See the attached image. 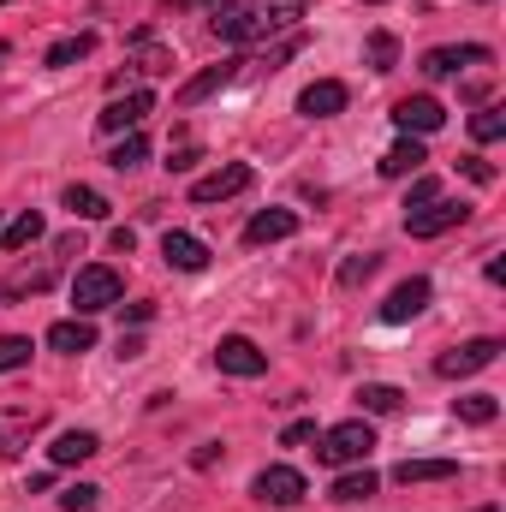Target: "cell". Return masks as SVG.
Masks as SVG:
<instances>
[{
	"mask_svg": "<svg viewBox=\"0 0 506 512\" xmlns=\"http://www.w3.org/2000/svg\"><path fill=\"white\" fill-rule=\"evenodd\" d=\"M310 6L304 0H239V6H215V36L245 48V42H268L280 30H292Z\"/></svg>",
	"mask_w": 506,
	"mask_h": 512,
	"instance_id": "6da1fadb",
	"label": "cell"
},
{
	"mask_svg": "<svg viewBox=\"0 0 506 512\" xmlns=\"http://www.w3.org/2000/svg\"><path fill=\"white\" fill-rule=\"evenodd\" d=\"M370 447H376V429H370L364 417H352V423H334V429L316 441V459L340 471V465H364V459H370Z\"/></svg>",
	"mask_w": 506,
	"mask_h": 512,
	"instance_id": "7a4b0ae2",
	"label": "cell"
},
{
	"mask_svg": "<svg viewBox=\"0 0 506 512\" xmlns=\"http://www.w3.org/2000/svg\"><path fill=\"white\" fill-rule=\"evenodd\" d=\"M120 292H126V280H120L108 262H90V268H78V280H72V310H78V316H102L108 304H120Z\"/></svg>",
	"mask_w": 506,
	"mask_h": 512,
	"instance_id": "3957f363",
	"label": "cell"
},
{
	"mask_svg": "<svg viewBox=\"0 0 506 512\" xmlns=\"http://www.w3.org/2000/svg\"><path fill=\"white\" fill-rule=\"evenodd\" d=\"M465 221H471V203H453V197H435L423 209H405V233L411 239H441V233H453Z\"/></svg>",
	"mask_w": 506,
	"mask_h": 512,
	"instance_id": "277c9868",
	"label": "cell"
},
{
	"mask_svg": "<svg viewBox=\"0 0 506 512\" xmlns=\"http://www.w3.org/2000/svg\"><path fill=\"white\" fill-rule=\"evenodd\" d=\"M501 352H506V346L495 340V334H483V340H465V346H453V352H441V358H435V376H447V382H459V376H477V370H489Z\"/></svg>",
	"mask_w": 506,
	"mask_h": 512,
	"instance_id": "5b68a950",
	"label": "cell"
},
{
	"mask_svg": "<svg viewBox=\"0 0 506 512\" xmlns=\"http://www.w3.org/2000/svg\"><path fill=\"white\" fill-rule=\"evenodd\" d=\"M215 364H221V376L251 382V376L268 370V352H262L256 340H245V334H221V340H215Z\"/></svg>",
	"mask_w": 506,
	"mask_h": 512,
	"instance_id": "8992f818",
	"label": "cell"
},
{
	"mask_svg": "<svg viewBox=\"0 0 506 512\" xmlns=\"http://www.w3.org/2000/svg\"><path fill=\"white\" fill-rule=\"evenodd\" d=\"M304 471H292V465H268V471H256V483H251V495L256 501H268V507H298L304 501Z\"/></svg>",
	"mask_w": 506,
	"mask_h": 512,
	"instance_id": "52a82bcc",
	"label": "cell"
},
{
	"mask_svg": "<svg viewBox=\"0 0 506 512\" xmlns=\"http://www.w3.org/2000/svg\"><path fill=\"white\" fill-rule=\"evenodd\" d=\"M429 298H435V286L423 280V274H411V280H399L393 292H387V304H381V322H417L423 310H429Z\"/></svg>",
	"mask_w": 506,
	"mask_h": 512,
	"instance_id": "ba28073f",
	"label": "cell"
},
{
	"mask_svg": "<svg viewBox=\"0 0 506 512\" xmlns=\"http://www.w3.org/2000/svg\"><path fill=\"white\" fill-rule=\"evenodd\" d=\"M251 167L245 161H227V167H215V173H203L197 185H191V203H227V197H239V191H251Z\"/></svg>",
	"mask_w": 506,
	"mask_h": 512,
	"instance_id": "9c48e42d",
	"label": "cell"
},
{
	"mask_svg": "<svg viewBox=\"0 0 506 512\" xmlns=\"http://www.w3.org/2000/svg\"><path fill=\"white\" fill-rule=\"evenodd\" d=\"M393 126L405 131V137H423V131L447 126V108H441L435 96H399V102H393Z\"/></svg>",
	"mask_w": 506,
	"mask_h": 512,
	"instance_id": "30bf717a",
	"label": "cell"
},
{
	"mask_svg": "<svg viewBox=\"0 0 506 512\" xmlns=\"http://www.w3.org/2000/svg\"><path fill=\"white\" fill-rule=\"evenodd\" d=\"M143 114H155V96H149V90H131V96H114V102L96 114V126L114 131V137H126V131L143 126Z\"/></svg>",
	"mask_w": 506,
	"mask_h": 512,
	"instance_id": "8fae6325",
	"label": "cell"
},
{
	"mask_svg": "<svg viewBox=\"0 0 506 512\" xmlns=\"http://www.w3.org/2000/svg\"><path fill=\"white\" fill-rule=\"evenodd\" d=\"M495 60V48H483V42H459V48H429L423 54V78H453L459 66H489Z\"/></svg>",
	"mask_w": 506,
	"mask_h": 512,
	"instance_id": "7c38bea8",
	"label": "cell"
},
{
	"mask_svg": "<svg viewBox=\"0 0 506 512\" xmlns=\"http://www.w3.org/2000/svg\"><path fill=\"white\" fill-rule=\"evenodd\" d=\"M346 102H352V90H346L340 78H316V84L298 96V114H304V120H334V114H346Z\"/></svg>",
	"mask_w": 506,
	"mask_h": 512,
	"instance_id": "4fadbf2b",
	"label": "cell"
},
{
	"mask_svg": "<svg viewBox=\"0 0 506 512\" xmlns=\"http://www.w3.org/2000/svg\"><path fill=\"white\" fill-rule=\"evenodd\" d=\"M245 60H221V66H203L191 84H179V96H173V108H197V102H209L221 84H233V72H239Z\"/></svg>",
	"mask_w": 506,
	"mask_h": 512,
	"instance_id": "5bb4252c",
	"label": "cell"
},
{
	"mask_svg": "<svg viewBox=\"0 0 506 512\" xmlns=\"http://www.w3.org/2000/svg\"><path fill=\"white\" fill-rule=\"evenodd\" d=\"M96 453H102V435H96V429H60L54 447H48L54 465H84V459H96Z\"/></svg>",
	"mask_w": 506,
	"mask_h": 512,
	"instance_id": "9a60e30c",
	"label": "cell"
},
{
	"mask_svg": "<svg viewBox=\"0 0 506 512\" xmlns=\"http://www.w3.org/2000/svg\"><path fill=\"white\" fill-rule=\"evenodd\" d=\"M161 256H167V268H179V274L209 268V245H203L197 233H167V239H161Z\"/></svg>",
	"mask_w": 506,
	"mask_h": 512,
	"instance_id": "2e32d148",
	"label": "cell"
},
{
	"mask_svg": "<svg viewBox=\"0 0 506 512\" xmlns=\"http://www.w3.org/2000/svg\"><path fill=\"white\" fill-rule=\"evenodd\" d=\"M48 346H54V352H66V358H78V352H96V322H90V316L54 322V328H48Z\"/></svg>",
	"mask_w": 506,
	"mask_h": 512,
	"instance_id": "e0dca14e",
	"label": "cell"
},
{
	"mask_svg": "<svg viewBox=\"0 0 506 512\" xmlns=\"http://www.w3.org/2000/svg\"><path fill=\"white\" fill-rule=\"evenodd\" d=\"M298 233V215L292 209H262L251 215V227H245V245H274V239H292Z\"/></svg>",
	"mask_w": 506,
	"mask_h": 512,
	"instance_id": "ac0fdd59",
	"label": "cell"
},
{
	"mask_svg": "<svg viewBox=\"0 0 506 512\" xmlns=\"http://www.w3.org/2000/svg\"><path fill=\"white\" fill-rule=\"evenodd\" d=\"M423 161H429V149H423L417 137H399V143L381 155V179H411V173H423Z\"/></svg>",
	"mask_w": 506,
	"mask_h": 512,
	"instance_id": "d6986e66",
	"label": "cell"
},
{
	"mask_svg": "<svg viewBox=\"0 0 506 512\" xmlns=\"http://www.w3.org/2000/svg\"><path fill=\"white\" fill-rule=\"evenodd\" d=\"M447 477H459V459H399L393 465V483H447Z\"/></svg>",
	"mask_w": 506,
	"mask_h": 512,
	"instance_id": "ffe728a7",
	"label": "cell"
},
{
	"mask_svg": "<svg viewBox=\"0 0 506 512\" xmlns=\"http://www.w3.org/2000/svg\"><path fill=\"white\" fill-rule=\"evenodd\" d=\"M90 54H96V30H78V36H66V42L48 48V66L66 72V66H78V60H90Z\"/></svg>",
	"mask_w": 506,
	"mask_h": 512,
	"instance_id": "44dd1931",
	"label": "cell"
},
{
	"mask_svg": "<svg viewBox=\"0 0 506 512\" xmlns=\"http://www.w3.org/2000/svg\"><path fill=\"white\" fill-rule=\"evenodd\" d=\"M36 239H42V215H36V209H24V215H18V221H12V227L0 233V251L18 256V251H30Z\"/></svg>",
	"mask_w": 506,
	"mask_h": 512,
	"instance_id": "7402d4cb",
	"label": "cell"
},
{
	"mask_svg": "<svg viewBox=\"0 0 506 512\" xmlns=\"http://www.w3.org/2000/svg\"><path fill=\"white\" fill-rule=\"evenodd\" d=\"M358 405H364L370 417H393V411L405 405V393H399L393 382H364L358 387Z\"/></svg>",
	"mask_w": 506,
	"mask_h": 512,
	"instance_id": "603a6c76",
	"label": "cell"
},
{
	"mask_svg": "<svg viewBox=\"0 0 506 512\" xmlns=\"http://www.w3.org/2000/svg\"><path fill=\"white\" fill-rule=\"evenodd\" d=\"M78 221H108V197L102 191H90V185H66V197H60Z\"/></svg>",
	"mask_w": 506,
	"mask_h": 512,
	"instance_id": "cb8c5ba5",
	"label": "cell"
},
{
	"mask_svg": "<svg viewBox=\"0 0 506 512\" xmlns=\"http://www.w3.org/2000/svg\"><path fill=\"white\" fill-rule=\"evenodd\" d=\"M381 489V477L376 471H370V465H364V471H346V477H340V483H334V489H328V495H334V501H346V507H352V501H370V495H376Z\"/></svg>",
	"mask_w": 506,
	"mask_h": 512,
	"instance_id": "d4e9b609",
	"label": "cell"
},
{
	"mask_svg": "<svg viewBox=\"0 0 506 512\" xmlns=\"http://www.w3.org/2000/svg\"><path fill=\"white\" fill-rule=\"evenodd\" d=\"M453 411H459V423H477L483 429V423L501 417V399L495 393H465V399H453Z\"/></svg>",
	"mask_w": 506,
	"mask_h": 512,
	"instance_id": "484cf974",
	"label": "cell"
},
{
	"mask_svg": "<svg viewBox=\"0 0 506 512\" xmlns=\"http://www.w3.org/2000/svg\"><path fill=\"white\" fill-rule=\"evenodd\" d=\"M143 161H149V137H143V131H126V137L114 143V155H108L114 173H131V167H143Z\"/></svg>",
	"mask_w": 506,
	"mask_h": 512,
	"instance_id": "4316f807",
	"label": "cell"
},
{
	"mask_svg": "<svg viewBox=\"0 0 506 512\" xmlns=\"http://www.w3.org/2000/svg\"><path fill=\"white\" fill-rule=\"evenodd\" d=\"M364 54H370V66H376V72H393V66H399V36H393V30H370Z\"/></svg>",
	"mask_w": 506,
	"mask_h": 512,
	"instance_id": "83f0119b",
	"label": "cell"
},
{
	"mask_svg": "<svg viewBox=\"0 0 506 512\" xmlns=\"http://www.w3.org/2000/svg\"><path fill=\"white\" fill-rule=\"evenodd\" d=\"M381 268V256H346V262H340V274H334V280H340V286H346V292H352V286H364V280H370V274H376Z\"/></svg>",
	"mask_w": 506,
	"mask_h": 512,
	"instance_id": "f1b7e54d",
	"label": "cell"
},
{
	"mask_svg": "<svg viewBox=\"0 0 506 512\" xmlns=\"http://www.w3.org/2000/svg\"><path fill=\"white\" fill-rule=\"evenodd\" d=\"M471 137H477V143H501V137H506V108H477Z\"/></svg>",
	"mask_w": 506,
	"mask_h": 512,
	"instance_id": "f546056e",
	"label": "cell"
},
{
	"mask_svg": "<svg viewBox=\"0 0 506 512\" xmlns=\"http://www.w3.org/2000/svg\"><path fill=\"white\" fill-rule=\"evenodd\" d=\"M24 364H30V340L24 334H0V376H12Z\"/></svg>",
	"mask_w": 506,
	"mask_h": 512,
	"instance_id": "4dcf8cb0",
	"label": "cell"
},
{
	"mask_svg": "<svg viewBox=\"0 0 506 512\" xmlns=\"http://www.w3.org/2000/svg\"><path fill=\"white\" fill-rule=\"evenodd\" d=\"M96 501H102V489H96V483H72V489L60 495V507H66V512H96Z\"/></svg>",
	"mask_w": 506,
	"mask_h": 512,
	"instance_id": "1f68e13d",
	"label": "cell"
},
{
	"mask_svg": "<svg viewBox=\"0 0 506 512\" xmlns=\"http://www.w3.org/2000/svg\"><path fill=\"white\" fill-rule=\"evenodd\" d=\"M435 197H441V179H429V173H423V179L411 185V197H405V209H423V203H435Z\"/></svg>",
	"mask_w": 506,
	"mask_h": 512,
	"instance_id": "d6a6232c",
	"label": "cell"
},
{
	"mask_svg": "<svg viewBox=\"0 0 506 512\" xmlns=\"http://www.w3.org/2000/svg\"><path fill=\"white\" fill-rule=\"evenodd\" d=\"M197 161H203V149H197V143H185V149H173V161H167V173H191Z\"/></svg>",
	"mask_w": 506,
	"mask_h": 512,
	"instance_id": "836d02e7",
	"label": "cell"
},
{
	"mask_svg": "<svg viewBox=\"0 0 506 512\" xmlns=\"http://www.w3.org/2000/svg\"><path fill=\"white\" fill-rule=\"evenodd\" d=\"M459 167H465V173H471V179H477V185H495V167H489V161H483V155H465V161H459Z\"/></svg>",
	"mask_w": 506,
	"mask_h": 512,
	"instance_id": "e575fe53",
	"label": "cell"
},
{
	"mask_svg": "<svg viewBox=\"0 0 506 512\" xmlns=\"http://www.w3.org/2000/svg\"><path fill=\"white\" fill-rule=\"evenodd\" d=\"M304 441H316V423H286L280 447H304Z\"/></svg>",
	"mask_w": 506,
	"mask_h": 512,
	"instance_id": "d590c367",
	"label": "cell"
},
{
	"mask_svg": "<svg viewBox=\"0 0 506 512\" xmlns=\"http://www.w3.org/2000/svg\"><path fill=\"white\" fill-rule=\"evenodd\" d=\"M108 245H114L120 256H131V251H137V233H131V227H114V239H108Z\"/></svg>",
	"mask_w": 506,
	"mask_h": 512,
	"instance_id": "8d00e7d4",
	"label": "cell"
},
{
	"mask_svg": "<svg viewBox=\"0 0 506 512\" xmlns=\"http://www.w3.org/2000/svg\"><path fill=\"white\" fill-rule=\"evenodd\" d=\"M143 352H149V346H143L137 334H120V358H126V364H131V358H143Z\"/></svg>",
	"mask_w": 506,
	"mask_h": 512,
	"instance_id": "74e56055",
	"label": "cell"
},
{
	"mask_svg": "<svg viewBox=\"0 0 506 512\" xmlns=\"http://www.w3.org/2000/svg\"><path fill=\"white\" fill-rule=\"evenodd\" d=\"M167 12H191V6H227V0H161Z\"/></svg>",
	"mask_w": 506,
	"mask_h": 512,
	"instance_id": "f35d334b",
	"label": "cell"
},
{
	"mask_svg": "<svg viewBox=\"0 0 506 512\" xmlns=\"http://www.w3.org/2000/svg\"><path fill=\"white\" fill-rule=\"evenodd\" d=\"M149 316H155V304H126V322H137V328H143Z\"/></svg>",
	"mask_w": 506,
	"mask_h": 512,
	"instance_id": "ab89813d",
	"label": "cell"
},
{
	"mask_svg": "<svg viewBox=\"0 0 506 512\" xmlns=\"http://www.w3.org/2000/svg\"><path fill=\"white\" fill-rule=\"evenodd\" d=\"M6 54H12V48H6V42H0V66H6Z\"/></svg>",
	"mask_w": 506,
	"mask_h": 512,
	"instance_id": "60d3db41",
	"label": "cell"
},
{
	"mask_svg": "<svg viewBox=\"0 0 506 512\" xmlns=\"http://www.w3.org/2000/svg\"><path fill=\"white\" fill-rule=\"evenodd\" d=\"M364 6H381V0H364Z\"/></svg>",
	"mask_w": 506,
	"mask_h": 512,
	"instance_id": "b9f144b4",
	"label": "cell"
},
{
	"mask_svg": "<svg viewBox=\"0 0 506 512\" xmlns=\"http://www.w3.org/2000/svg\"><path fill=\"white\" fill-rule=\"evenodd\" d=\"M0 6H12V0H0Z\"/></svg>",
	"mask_w": 506,
	"mask_h": 512,
	"instance_id": "7bdbcfd3",
	"label": "cell"
}]
</instances>
